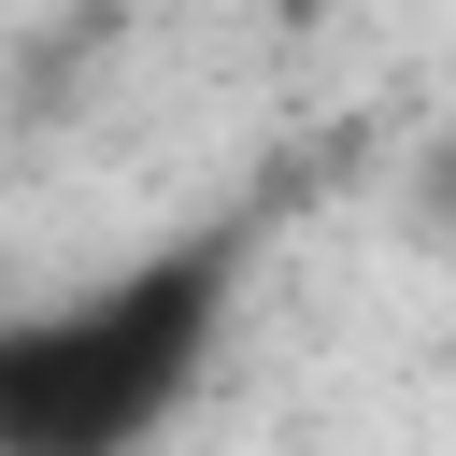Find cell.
Segmentation results:
<instances>
[{
  "label": "cell",
  "instance_id": "6da1fadb",
  "mask_svg": "<svg viewBox=\"0 0 456 456\" xmlns=\"http://www.w3.org/2000/svg\"><path fill=\"white\" fill-rule=\"evenodd\" d=\"M242 271H256V228L214 214L157 256H114L71 299L0 314V456H157L228 356Z\"/></svg>",
  "mask_w": 456,
  "mask_h": 456
},
{
  "label": "cell",
  "instance_id": "7a4b0ae2",
  "mask_svg": "<svg viewBox=\"0 0 456 456\" xmlns=\"http://www.w3.org/2000/svg\"><path fill=\"white\" fill-rule=\"evenodd\" d=\"M428 214H442V228H456V142H442V157H428Z\"/></svg>",
  "mask_w": 456,
  "mask_h": 456
}]
</instances>
